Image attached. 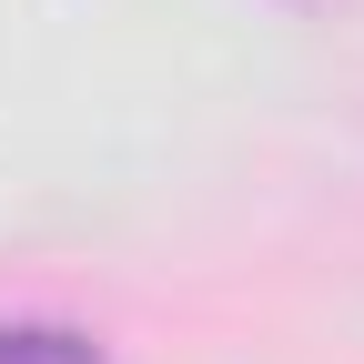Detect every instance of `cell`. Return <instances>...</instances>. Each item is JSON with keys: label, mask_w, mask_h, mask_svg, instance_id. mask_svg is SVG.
Wrapping results in <instances>:
<instances>
[{"label": "cell", "mask_w": 364, "mask_h": 364, "mask_svg": "<svg viewBox=\"0 0 364 364\" xmlns=\"http://www.w3.org/2000/svg\"><path fill=\"white\" fill-rule=\"evenodd\" d=\"M0 364H102V354L61 324H0Z\"/></svg>", "instance_id": "cell-1"}]
</instances>
